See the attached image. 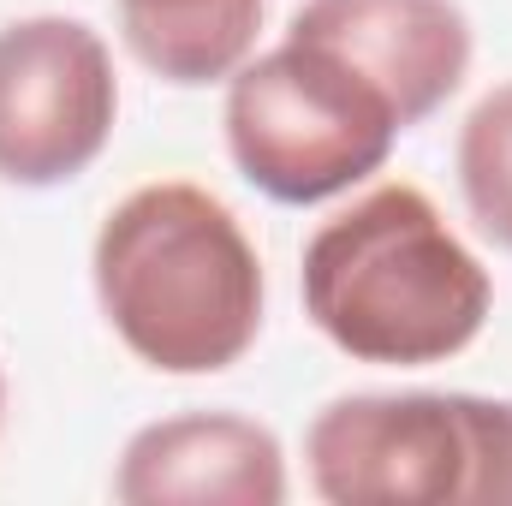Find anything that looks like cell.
Here are the masks:
<instances>
[{
    "instance_id": "cell-2",
    "label": "cell",
    "mask_w": 512,
    "mask_h": 506,
    "mask_svg": "<svg viewBox=\"0 0 512 506\" xmlns=\"http://www.w3.org/2000/svg\"><path fill=\"white\" fill-rule=\"evenodd\" d=\"M90 286L137 364L161 376H221L262 334V256L245 221L191 179L137 185L90 245Z\"/></svg>"
},
{
    "instance_id": "cell-6",
    "label": "cell",
    "mask_w": 512,
    "mask_h": 506,
    "mask_svg": "<svg viewBox=\"0 0 512 506\" xmlns=\"http://www.w3.org/2000/svg\"><path fill=\"white\" fill-rule=\"evenodd\" d=\"M286 495L280 435L239 411L155 417L114 465V501L126 506H280Z\"/></svg>"
},
{
    "instance_id": "cell-11",
    "label": "cell",
    "mask_w": 512,
    "mask_h": 506,
    "mask_svg": "<svg viewBox=\"0 0 512 506\" xmlns=\"http://www.w3.org/2000/svg\"><path fill=\"white\" fill-rule=\"evenodd\" d=\"M0 417H6V370H0Z\"/></svg>"
},
{
    "instance_id": "cell-9",
    "label": "cell",
    "mask_w": 512,
    "mask_h": 506,
    "mask_svg": "<svg viewBox=\"0 0 512 506\" xmlns=\"http://www.w3.org/2000/svg\"><path fill=\"white\" fill-rule=\"evenodd\" d=\"M453 173L471 227L512 256V78L495 84L459 126L453 143Z\"/></svg>"
},
{
    "instance_id": "cell-7",
    "label": "cell",
    "mask_w": 512,
    "mask_h": 506,
    "mask_svg": "<svg viewBox=\"0 0 512 506\" xmlns=\"http://www.w3.org/2000/svg\"><path fill=\"white\" fill-rule=\"evenodd\" d=\"M292 24L352 54L399 102L405 126H423L459 96L477 48L459 0H304Z\"/></svg>"
},
{
    "instance_id": "cell-8",
    "label": "cell",
    "mask_w": 512,
    "mask_h": 506,
    "mask_svg": "<svg viewBox=\"0 0 512 506\" xmlns=\"http://www.w3.org/2000/svg\"><path fill=\"white\" fill-rule=\"evenodd\" d=\"M131 60L161 84H227L256 54L268 0H114Z\"/></svg>"
},
{
    "instance_id": "cell-5",
    "label": "cell",
    "mask_w": 512,
    "mask_h": 506,
    "mask_svg": "<svg viewBox=\"0 0 512 506\" xmlns=\"http://www.w3.org/2000/svg\"><path fill=\"white\" fill-rule=\"evenodd\" d=\"M304 477L328 506H465V393H340L304 429Z\"/></svg>"
},
{
    "instance_id": "cell-4",
    "label": "cell",
    "mask_w": 512,
    "mask_h": 506,
    "mask_svg": "<svg viewBox=\"0 0 512 506\" xmlns=\"http://www.w3.org/2000/svg\"><path fill=\"white\" fill-rule=\"evenodd\" d=\"M120 126V72L102 30L66 12L0 24V179L24 191L72 185Z\"/></svg>"
},
{
    "instance_id": "cell-1",
    "label": "cell",
    "mask_w": 512,
    "mask_h": 506,
    "mask_svg": "<svg viewBox=\"0 0 512 506\" xmlns=\"http://www.w3.org/2000/svg\"><path fill=\"white\" fill-rule=\"evenodd\" d=\"M310 328L376 370L459 358L495 310V280L429 191L393 179L328 215L298 262Z\"/></svg>"
},
{
    "instance_id": "cell-10",
    "label": "cell",
    "mask_w": 512,
    "mask_h": 506,
    "mask_svg": "<svg viewBox=\"0 0 512 506\" xmlns=\"http://www.w3.org/2000/svg\"><path fill=\"white\" fill-rule=\"evenodd\" d=\"M471 405V483L465 506H512V399L465 393Z\"/></svg>"
},
{
    "instance_id": "cell-3",
    "label": "cell",
    "mask_w": 512,
    "mask_h": 506,
    "mask_svg": "<svg viewBox=\"0 0 512 506\" xmlns=\"http://www.w3.org/2000/svg\"><path fill=\"white\" fill-rule=\"evenodd\" d=\"M221 126L245 185L286 209H310L364 185L411 131L399 102L352 54L298 24H286L274 48L251 54L227 78Z\"/></svg>"
}]
</instances>
